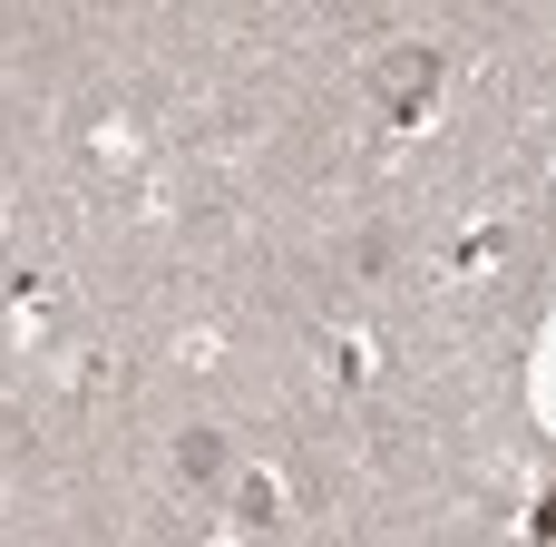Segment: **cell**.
Segmentation results:
<instances>
[{"label":"cell","instance_id":"7a4b0ae2","mask_svg":"<svg viewBox=\"0 0 556 547\" xmlns=\"http://www.w3.org/2000/svg\"><path fill=\"white\" fill-rule=\"evenodd\" d=\"M186 470L195 480H225V431H186Z\"/></svg>","mask_w":556,"mask_h":547},{"label":"cell","instance_id":"6da1fadb","mask_svg":"<svg viewBox=\"0 0 556 547\" xmlns=\"http://www.w3.org/2000/svg\"><path fill=\"white\" fill-rule=\"evenodd\" d=\"M371 98H381V117H391V127H410V117L440 98V49H420V39H391V49L371 59Z\"/></svg>","mask_w":556,"mask_h":547}]
</instances>
